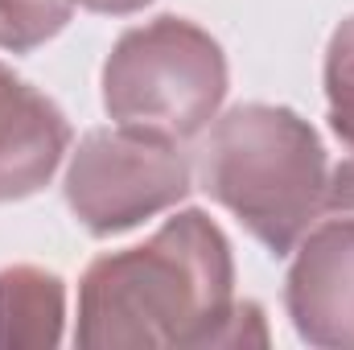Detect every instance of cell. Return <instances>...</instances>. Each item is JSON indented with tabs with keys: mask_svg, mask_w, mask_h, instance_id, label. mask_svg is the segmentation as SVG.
<instances>
[{
	"mask_svg": "<svg viewBox=\"0 0 354 350\" xmlns=\"http://www.w3.org/2000/svg\"><path fill=\"white\" fill-rule=\"evenodd\" d=\"M326 177L313 124L280 103L231 107L202 149V190L272 256H288L326 214Z\"/></svg>",
	"mask_w": 354,
	"mask_h": 350,
	"instance_id": "7a4b0ae2",
	"label": "cell"
},
{
	"mask_svg": "<svg viewBox=\"0 0 354 350\" xmlns=\"http://www.w3.org/2000/svg\"><path fill=\"white\" fill-rule=\"evenodd\" d=\"M62 190L71 214L91 235L107 239L174 210L189 194V165L177 153V140L115 124L79 140Z\"/></svg>",
	"mask_w": 354,
	"mask_h": 350,
	"instance_id": "277c9868",
	"label": "cell"
},
{
	"mask_svg": "<svg viewBox=\"0 0 354 350\" xmlns=\"http://www.w3.org/2000/svg\"><path fill=\"white\" fill-rule=\"evenodd\" d=\"M326 103L334 136L354 149V17H346L326 46Z\"/></svg>",
	"mask_w": 354,
	"mask_h": 350,
	"instance_id": "9c48e42d",
	"label": "cell"
},
{
	"mask_svg": "<svg viewBox=\"0 0 354 350\" xmlns=\"http://www.w3.org/2000/svg\"><path fill=\"white\" fill-rule=\"evenodd\" d=\"M66 149V116L0 62V202L37 194L58 174Z\"/></svg>",
	"mask_w": 354,
	"mask_h": 350,
	"instance_id": "8992f818",
	"label": "cell"
},
{
	"mask_svg": "<svg viewBox=\"0 0 354 350\" xmlns=\"http://www.w3.org/2000/svg\"><path fill=\"white\" fill-rule=\"evenodd\" d=\"M231 313V243L202 210H181L149 243L99 256L83 272L75 342L83 350L223 347Z\"/></svg>",
	"mask_w": 354,
	"mask_h": 350,
	"instance_id": "6da1fadb",
	"label": "cell"
},
{
	"mask_svg": "<svg viewBox=\"0 0 354 350\" xmlns=\"http://www.w3.org/2000/svg\"><path fill=\"white\" fill-rule=\"evenodd\" d=\"M326 210L330 214H354V157L334 165L326 177Z\"/></svg>",
	"mask_w": 354,
	"mask_h": 350,
	"instance_id": "30bf717a",
	"label": "cell"
},
{
	"mask_svg": "<svg viewBox=\"0 0 354 350\" xmlns=\"http://www.w3.org/2000/svg\"><path fill=\"white\" fill-rule=\"evenodd\" d=\"M284 309L301 342L354 350V214L330 219L292 248Z\"/></svg>",
	"mask_w": 354,
	"mask_h": 350,
	"instance_id": "5b68a950",
	"label": "cell"
},
{
	"mask_svg": "<svg viewBox=\"0 0 354 350\" xmlns=\"http://www.w3.org/2000/svg\"><path fill=\"white\" fill-rule=\"evenodd\" d=\"M75 0H0V50L29 54L71 25Z\"/></svg>",
	"mask_w": 354,
	"mask_h": 350,
	"instance_id": "ba28073f",
	"label": "cell"
},
{
	"mask_svg": "<svg viewBox=\"0 0 354 350\" xmlns=\"http://www.w3.org/2000/svg\"><path fill=\"white\" fill-rule=\"evenodd\" d=\"M66 288L33 264L0 268V350H50L62 342Z\"/></svg>",
	"mask_w": 354,
	"mask_h": 350,
	"instance_id": "52a82bcc",
	"label": "cell"
},
{
	"mask_svg": "<svg viewBox=\"0 0 354 350\" xmlns=\"http://www.w3.org/2000/svg\"><path fill=\"white\" fill-rule=\"evenodd\" d=\"M91 12H103V17H128V12H140L149 0H75Z\"/></svg>",
	"mask_w": 354,
	"mask_h": 350,
	"instance_id": "8fae6325",
	"label": "cell"
},
{
	"mask_svg": "<svg viewBox=\"0 0 354 350\" xmlns=\"http://www.w3.org/2000/svg\"><path fill=\"white\" fill-rule=\"evenodd\" d=\"M227 99L223 46L185 17L128 29L103 62V107L120 128L189 140Z\"/></svg>",
	"mask_w": 354,
	"mask_h": 350,
	"instance_id": "3957f363",
	"label": "cell"
}]
</instances>
